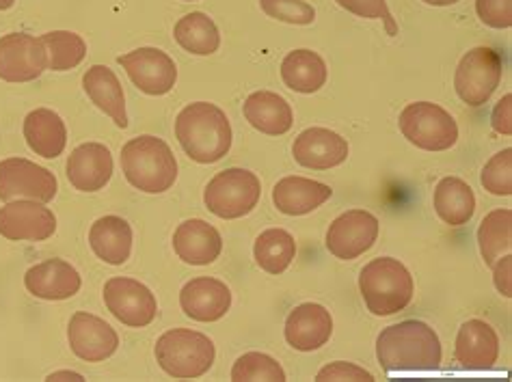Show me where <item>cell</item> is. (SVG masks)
Here are the masks:
<instances>
[{
	"instance_id": "cell-1",
	"label": "cell",
	"mask_w": 512,
	"mask_h": 382,
	"mask_svg": "<svg viewBox=\"0 0 512 382\" xmlns=\"http://www.w3.org/2000/svg\"><path fill=\"white\" fill-rule=\"evenodd\" d=\"M441 357L439 335L420 320L387 326L376 339V359L387 374L433 372L441 365Z\"/></svg>"
},
{
	"instance_id": "cell-2",
	"label": "cell",
	"mask_w": 512,
	"mask_h": 382,
	"mask_svg": "<svg viewBox=\"0 0 512 382\" xmlns=\"http://www.w3.org/2000/svg\"><path fill=\"white\" fill-rule=\"evenodd\" d=\"M175 136L186 156L199 165L219 162L232 147V124L217 104L195 102L182 108L175 119Z\"/></svg>"
},
{
	"instance_id": "cell-3",
	"label": "cell",
	"mask_w": 512,
	"mask_h": 382,
	"mask_svg": "<svg viewBox=\"0 0 512 382\" xmlns=\"http://www.w3.org/2000/svg\"><path fill=\"white\" fill-rule=\"evenodd\" d=\"M121 171L141 193L160 195L178 180V160L163 139L143 134L121 147Z\"/></svg>"
},
{
	"instance_id": "cell-4",
	"label": "cell",
	"mask_w": 512,
	"mask_h": 382,
	"mask_svg": "<svg viewBox=\"0 0 512 382\" xmlns=\"http://www.w3.org/2000/svg\"><path fill=\"white\" fill-rule=\"evenodd\" d=\"M359 290L374 316H394L411 305L415 283L409 268L394 257H376L363 266Z\"/></svg>"
},
{
	"instance_id": "cell-5",
	"label": "cell",
	"mask_w": 512,
	"mask_h": 382,
	"mask_svg": "<svg viewBox=\"0 0 512 382\" xmlns=\"http://www.w3.org/2000/svg\"><path fill=\"white\" fill-rule=\"evenodd\" d=\"M156 361L171 378L193 380L210 372L217 357L212 339L191 329H171L156 341Z\"/></svg>"
},
{
	"instance_id": "cell-6",
	"label": "cell",
	"mask_w": 512,
	"mask_h": 382,
	"mask_svg": "<svg viewBox=\"0 0 512 382\" xmlns=\"http://www.w3.org/2000/svg\"><path fill=\"white\" fill-rule=\"evenodd\" d=\"M262 197L260 177L247 169H225L208 182L204 190L206 208L225 221H234L258 208Z\"/></svg>"
},
{
	"instance_id": "cell-7",
	"label": "cell",
	"mask_w": 512,
	"mask_h": 382,
	"mask_svg": "<svg viewBox=\"0 0 512 382\" xmlns=\"http://www.w3.org/2000/svg\"><path fill=\"white\" fill-rule=\"evenodd\" d=\"M400 132L404 139L424 152H446L458 141V126L454 117L433 102L409 104L400 113Z\"/></svg>"
},
{
	"instance_id": "cell-8",
	"label": "cell",
	"mask_w": 512,
	"mask_h": 382,
	"mask_svg": "<svg viewBox=\"0 0 512 382\" xmlns=\"http://www.w3.org/2000/svg\"><path fill=\"white\" fill-rule=\"evenodd\" d=\"M502 74H504V61L502 54L487 48V46H478L474 50H469L465 57L461 59L456 67V76H454V89L465 104L469 106H484L495 89L502 83Z\"/></svg>"
},
{
	"instance_id": "cell-9",
	"label": "cell",
	"mask_w": 512,
	"mask_h": 382,
	"mask_svg": "<svg viewBox=\"0 0 512 382\" xmlns=\"http://www.w3.org/2000/svg\"><path fill=\"white\" fill-rule=\"evenodd\" d=\"M59 182L52 171L35 165L26 158L0 160V201H16L20 197L39 203H50L57 197Z\"/></svg>"
},
{
	"instance_id": "cell-10",
	"label": "cell",
	"mask_w": 512,
	"mask_h": 382,
	"mask_svg": "<svg viewBox=\"0 0 512 382\" xmlns=\"http://www.w3.org/2000/svg\"><path fill=\"white\" fill-rule=\"evenodd\" d=\"M104 305L121 324L132 329L150 326L158 316V303L152 290L128 277H113L104 283Z\"/></svg>"
},
{
	"instance_id": "cell-11",
	"label": "cell",
	"mask_w": 512,
	"mask_h": 382,
	"mask_svg": "<svg viewBox=\"0 0 512 382\" xmlns=\"http://www.w3.org/2000/svg\"><path fill=\"white\" fill-rule=\"evenodd\" d=\"M379 218L366 210H348L329 225L327 249L344 262H353L379 240Z\"/></svg>"
},
{
	"instance_id": "cell-12",
	"label": "cell",
	"mask_w": 512,
	"mask_h": 382,
	"mask_svg": "<svg viewBox=\"0 0 512 382\" xmlns=\"http://www.w3.org/2000/svg\"><path fill=\"white\" fill-rule=\"evenodd\" d=\"M57 216L46 203L33 199L9 201L0 208V236L13 242H44L55 236Z\"/></svg>"
},
{
	"instance_id": "cell-13",
	"label": "cell",
	"mask_w": 512,
	"mask_h": 382,
	"mask_svg": "<svg viewBox=\"0 0 512 382\" xmlns=\"http://www.w3.org/2000/svg\"><path fill=\"white\" fill-rule=\"evenodd\" d=\"M48 70L42 39L26 33L0 37V80L5 83H31Z\"/></svg>"
},
{
	"instance_id": "cell-14",
	"label": "cell",
	"mask_w": 512,
	"mask_h": 382,
	"mask_svg": "<svg viewBox=\"0 0 512 382\" xmlns=\"http://www.w3.org/2000/svg\"><path fill=\"white\" fill-rule=\"evenodd\" d=\"M117 63L124 67L139 91L147 95H165L178 83V67L167 52L158 48L132 50L119 57Z\"/></svg>"
},
{
	"instance_id": "cell-15",
	"label": "cell",
	"mask_w": 512,
	"mask_h": 382,
	"mask_svg": "<svg viewBox=\"0 0 512 382\" xmlns=\"http://www.w3.org/2000/svg\"><path fill=\"white\" fill-rule=\"evenodd\" d=\"M70 348L78 359L87 363H100L113 357L119 348V335L109 322L87 311H76L67 326Z\"/></svg>"
},
{
	"instance_id": "cell-16",
	"label": "cell",
	"mask_w": 512,
	"mask_h": 382,
	"mask_svg": "<svg viewBox=\"0 0 512 382\" xmlns=\"http://www.w3.org/2000/svg\"><path fill=\"white\" fill-rule=\"evenodd\" d=\"M292 156L305 169L327 171L344 165L348 158V143L333 130L307 128L294 139Z\"/></svg>"
},
{
	"instance_id": "cell-17",
	"label": "cell",
	"mask_w": 512,
	"mask_h": 382,
	"mask_svg": "<svg viewBox=\"0 0 512 382\" xmlns=\"http://www.w3.org/2000/svg\"><path fill=\"white\" fill-rule=\"evenodd\" d=\"M113 177V154L102 143L78 145L67 158V180L80 193H96Z\"/></svg>"
},
{
	"instance_id": "cell-18",
	"label": "cell",
	"mask_w": 512,
	"mask_h": 382,
	"mask_svg": "<svg viewBox=\"0 0 512 382\" xmlns=\"http://www.w3.org/2000/svg\"><path fill=\"white\" fill-rule=\"evenodd\" d=\"M454 357L465 370H491L500 357V337L484 320H469L458 329Z\"/></svg>"
},
{
	"instance_id": "cell-19",
	"label": "cell",
	"mask_w": 512,
	"mask_h": 382,
	"mask_svg": "<svg viewBox=\"0 0 512 382\" xmlns=\"http://www.w3.org/2000/svg\"><path fill=\"white\" fill-rule=\"evenodd\" d=\"M180 307L191 320L217 322L232 307V292L219 279L197 277L182 288Z\"/></svg>"
},
{
	"instance_id": "cell-20",
	"label": "cell",
	"mask_w": 512,
	"mask_h": 382,
	"mask_svg": "<svg viewBox=\"0 0 512 382\" xmlns=\"http://www.w3.org/2000/svg\"><path fill=\"white\" fill-rule=\"evenodd\" d=\"M286 341L299 352H314L333 335L331 313L318 303H303L290 311L286 320Z\"/></svg>"
},
{
	"instance_id": "cell-21",
	"label": "cell",
	"mask_w": 512,
	"mask_h": 382,
	"mask_svg": "<svg viewBox=\"0 0 512 382\" xmlns=\"http://www.w3.org/2000/svg\"><path fill=\"white\" fill-rule=\"evenodd\" d=\"M24 285L35 298L42 300H67L78 294L83 279L78 270L65 259H46L26 270Z\"/></svg>"
},
{
	"instance_id": "cell-22",
	"label": "cell",
	"mask_w": 512,
	"mask_h": 382,
	"mask_svg": "<svg viewBox=\"0 0 512 382\" xmlns=\"http://www.w3.org/2000/svg\"><path fill=\"white\" fill-rule=\"evenodd\" d=\"M173 251L191 266H210L223 251V238L210 223L191 218L178 225L173 234Z\"/></svg>"
},
{
	"instance_id": "cell-23",
	"label": "cell",
	"mask_w": 512,
	"mask_h": 382,
	"mask_svg": "<svg viewBox=\"0 0 512 382\" xmlns=\"http://www.w3.org/2000/svg\"><path fill=\"white\" fill-rule=\"evenodd\" d=\"M333 195V188L309 180V177L290 175L279 180L273 188V203L275 208L286 216H303L318 210L322 203L329 201Z\"/></svg>"
},
{
	"instance_id": "cell-24",
	"label": "cell",
	"mask_w": 512,
	"mask_h": 382,
	"mask_svg": "<svg viewBox=\"0 0 512 382\" xmlns=\"http://www.w3.org/2000/svg\"><path fill=\"white\" fill-rule=\"evenodd\" d=\"M24 139L31 152L55 160L67 145V128L59 113L50 108H35L24 119Z\"/></svg>"
},
{
	"instance_id": "cell-25",
	"label": "cell",
	"mask_w": 512,
	"mask_h": 382,
	"mask_svg": "<svg viewBox=\"0 0 512 382\" xmlns=\"http://www.w3.org/2000/svg\"><path fill=\"white\" fill-rule=\"evenodd\" d=\"M245 117L249 124L268 136H281L290 132L294 124L292 106L286 98L273 91H255L245 100Z\"/></svg>"
},
{
	"instance_id": "cell-26",
	"label": "cell",
	"mask_w": 512,
	"mask_h": 382,
	"mask_svg": "<svg viewBox=\"0 0 512 382\" xmlns=\"http://www.w3.org/2000/svg\"><path fill=\"white\" fill-rule=\"evenodd\" d=\"M89 247L104 264H126L132 253V227L121 216H102L89 229Z\"/></svg>"
},
{
	"instance_id": "cell-27",
	"label": "cell",
	"mask_w": 512,
	"mask_h": 382,
	"mask_svg": "<svg viewBox=\"0 0 512 382\" xmlns=\"http://www.w3.org/2000/svg\"><path fill=\"white\" fill-rule=\"evenodd\" d=\"M83 89L89 95V100L102 113L109 115L119 128H128L126 95L113 70H109L106 65H93L83 76Z\"/></svg>"
},
{
	"instance_id": "cell-28",
	"label": "cell",
	"mask_w": 512,
	"mask_h": 382,
	"mask_svg": "<svg viewBox=\"0 0 512 382\" xmlns=\"http://www.w3.org/2000/svg\"><path fill=\"white\" fill-rule=\"evenodd\" d=\"M327 63L314 50H294L281 63V80L296 93H316L327 83Z\"/></svg>"
},
{
	"instance_id": "cell-29",
	"label": "cell",
	"mask_w": 512,
	"mask_h": 382,
	"mask_svg": "<svg viewBox=\"0 0 512 382\" xmlns=\"http://www.w3.org/2000/svg\"><path fill=\"white\" fill-rule=\"evenodd\" d=\"M435 212L443 223L461 227L471 221L476 212V195L461 177H443L435 188Z\"/></svg>"
},
{
	"instance_id": "cell-30",
	"label": "cell",
	"mask_w": 512,
	"mask_h": 382,
	"mask_svg": "<svg viewBox=\"0 0 512 382\" xmlns=\"http://www.w3.org/2000/svg\"><path fill=\"white\" fill-rule=\"evenodd\" d=\"M173 37L186 52L197 54V57H208V54H214L221 46V33L217 24L201 11L180 18L173 29Z\"/></svg>"
},
{
	"instance_id": "cell-31",
	"label": "cell",
	"mask_w": 512,
	"mask_h": 382,
	"mask_svg": "<svg viewBox=\"0 0 512 382\" xmlns=\"http://www.w3.org/2000/svg\"><path fill=\"white\" fill-rule=\"evenodd\" d=\"M253 255L258 266L268 275H281L292 264L296 255V242L286 229H266L255 240Z\"/></svg>"
},
{
	"instance_id": "cell-32",
	"label": "cell",
	"mask_w": 512,
	"mask_h": 382,
	"mask_svg": "<svg viewBox=\"0 0 512 382\" xmlns=\"http://www.w3.org/2000/svg\"><path fill=\"white\" fill-rule=\"evenodd\" d=\"M478 247L484 264L493 266L512 249V210L500 208L482 218L478 229Z\"/></svg>"
},
{
	"instance_id": "cell-33",
	"label": "cell",
	"mask_w": 512,
	"mask_h": 382,
	"mask_svg": "<svg viewBox=\"0 0 512 382\" xmlns=\"http://www.w3.org/2000/svg\"><path fill=\"white\" fill-rule=\"evenodd\" d=\"M46 48L48 70L52 72H67L74 70L76 65L83 63L87 57L85 39L72 31H52L39 37Z\"/></svg>"
},
{
	"instance_id": "cell-34",
	"label": "cell",
	"mask_w": 512,
	"mask_h": 382,
	"mask_svg": "<svg viewBox=\"0 0 512 382\" xmlns=\"http://www.w3.org/2000/svg\"><path fill=\"white\" fill-rule=\"evenodd\" d=\"M234 382H286L284 367L264 352H247L232 367Z\"/></svg>"
},
{
	"instance_id": "cell-35",
	"label": "cell",
	"mask_w": 512,
	"mask_h": 382,
	"mask_svg": "<svg viewBox=\"0 0 512 382\" xmlns=\"http://www.w3.org/2000/svg\"><path fill=\"white\" fill-rule=\"evenodd\" d=\"M482 186L495 197L512 195V149L495 154L482 169Z\"/></svg>"
},
{
	"instance_id": "cell-36",
	"label": "cell",
	"mask_w": 512,
	"mask_h": 382,
	"mask_svg": "<svg viewBox=\"0 0 512 382\" xmlns=\"http://www.w3.org/2000/svg\"><path fill=\"white\" fill-rule=\"evenodd\" d=\"M260 7L268 18L286 24L307 26L316 20V9L305 0H260Z\"/></svg>"
},
{
	"instance_id": "cell-37",
	"label": "cell",
	"mask_w": 512,
	"mask_h": 382,
	"mask_svg": "<svg viewBox=\"0 0 512 382\" xmlns=\"http://www.w3.org/2000/svg\"><path fill=\"white\" fill-rule=\"evenodd\" d=\"M342 9L350 11L353 16L368 20H383L389 35H398V24L387 7V0H335Z\"/></svg>"
},
{
	"instance_id": "cell-38",
	"label": "cell",
	"mask_w": 512,
	"mask_h": 382,
	"mask_svg": "<svg viewBox=\"0 0 512 382\" xmlns=\"http://www.w3.org/2000/svg\"><path fill=\"white\" fill-rule=\"evenodd\" d=\"M478 18L491 29H510L512 0H476Z\"/></svg>"
},
{
	"instance_id": "cell-39",
	"label": "cell",
	"mask_w": 512,
	"mask_h": 382,
	"mask_svg": "<svg viewBox=\"0 0 512 382\" xmlns=\"http://www.w3.org/2000/svg\"><path fill=\"white\" fill-rule=\"evenodd\" d=\"M318 382H342V380H350V382H374V376L363 370V367L348 363V361H335L331 365H325L322 370L316 374Z\"/></svg>"
},
{
	"instance_id": "cell-40",
	"label": "cell",
	"mask_w": 512,
	"mask_h": 382,
	"mask_svg": "<svg viewBox=\"0 0 512 382\" xmlns=\"http://www.w3.org/2000/svg\"><path fill=\"white\" fill-rule=\"evenodd\" d=\"M491 268H493V281H495L497 292L506 298H512V255L506 253L504 257L497 259Z\"/></svg>"
},
{
	"instance_id": "cell-41",
	"label": "cell",
	"mask_w": 512,
	"mask_h": 382,
	"mask_svg": "<svg viewBox=\"0 0 512 382\" xmlns=\"http://www.w3.org/2000/svg\"><path fill=\"white\" fill-rule=\"evenodd\" d=\"M491 126L497 134L510 136L512 134V95H504L500 104L495 106L493 117H491Z\"/></svg>"
},
{
	"instance_id": "cell-42",
	"label": "cell",
	"mask_w": 512,
	"mask_h": 382,
	"mask_svg": "<svg viewBox=\"0 0 512 382\" xmlns=\"http://www.w3.org/2000/svg\"><path fill=\"white\" fill-rule=\"evenodd\" d=\"M46 380H48V382H55V380H76V382H83L85 376L78 374V372H67V370H63V372L50 374Z\"/></svg>"
},
{
	"instance_id": "cell-43",
	"label": "cell",
	"mask_w": 512,
	"mask_h": 382,
	"mask_svg": "<svg viewBox=\"0 0 512 382\" xmlns=\"http://www.w3.org/2000/svg\"><path fill=\"white\" fill-rule=\"evenodd\" d=\"M424 3L433 7H450V5H456L458 0H424Z\"/></svg>"
},
{
	"instance_id": "cell-44",
	"label": "cell",
	"mask_w": 512,
	"mask_h": 382,
	"mask_svg": "<svg viewBox=\"0 0 512 382\" xmlns=\"http://www.w3.org/2000/svg\"><path fill=\"white\" fill-rule=\"evenodd\" d=\"M13 3H16V0H0V11H7V9H11V7H13Z\"/></svg>"
}]
</instances>
